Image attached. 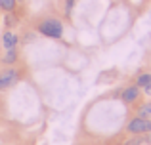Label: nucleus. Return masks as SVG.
Segmentation results:
<instances>
[{
	"instance_id": "8",
	"label": "nucleus",
	"mask_w": 151,
	"mask_h": 145,
	"mask_svg": "<svg viewBox=\"0 0 151 145\" xmlns=\"http://www.w3.org/2000/svg\"><path fill=\"white\" fill-rule=\"evenodd\" d=\"M138 116H142V119H147V120H151V101H147V103H144L140 109H138Z\"/></svg>"
},
{
	"instance_id": "2",
	"label": "nucleus",
	"mask_w": 151,
	"mask_h": 145,
	"mask_svg": "<svg viewBox=\"0 0 151 145\" xmlns=\"http://www.w3.org/2000/svg\"><path fill=\"white\" fill-rule=\"evenodd\" d=\"M126 130H128L132 136H144V134H149V132H151V120L142 119V116H134V119L128 122Z\"/></svg>"
},
{
	"instance_id": "6",
	"label": "nucleus",
	"mask_w": 151,
	"mask_h": 145,
	"mask_svg": "<svg viewBox=\"0 0 151 145\" xmlns=\"http://www.w3.org/2000/svg\"><path fill=\"white\" fill-rule=\"evenodd\" d=\"M17 59H19L17 48H10V50H6V54L2 56V63H4V65H14Z\"/></svg>"
},
{
	"instance_id": "3",
	"label": "nucleus",
	"mask_w": 151,
	"mask_h": 145,
	"mask_svg": "<svg viewBox=\"0 0 151 145\" xmlns=\"http://www.w3.org/2000/svg\"><path fill=\"white\" fill-rule=\"evenodd\" d=\"M19 76L21 74H19L17 69H4V71H0V90H6L10 86H14L19 80Z\"/></svg>"
},
{
	"instance_id": "7",
	"label": "nucleus",
	"mask_w": 151,
	"mask_h": 145,
	"mask_svg": "<svg viewBox=\"0 0 151 145\" xmlns=\"http://www.w3.org/2000/svg\"><path fill=\"white\" fill-rule=\"evenodd\" d=\"M147 84H151V73L138 74V78H136V86H138V88H145Z\"/></svg>"
},
{
	"instance_id": "5",
	"label": "nucleus",
	"mask_w": 151,
	"mask_h": 145,
	"mask_svg": "<svg viewBox=\"0 0 151 145\" xmlns=\"http://www.w3.org/2000/svg\"><path fill=\"white\" fill-rule=\"evenodd\" d=\"M17 42H19V36L14 33V31H6V33L2 34V46H4L6 50L17 48Z\"/></svg>"
},
{
	"instance_id": "9",
	"label": "nucleus",
	"mask_w": 151,
	"mask_h": 145,
	"mask_svg": "<svg viewBox=\"0 0 151 145\" xmlns=\"http://www.w3.org/2000/svg\"><path fill=\"white\" fill-rule=\"evenodd\" d=\"M0 8L4 11H14L17 8V0H0Z\"/></svg>"
},
{
	"instance_id": "10",
	"label": "nucleus",
	"mask_w": 151,
	"mask_h": 145,
	"mask_svg": "<svg viewBox=\"0 0 151 145\" xmlns=\"http://www.w3.org/2000/svg\"><path fill=\"white\" fill-rule=\"evenodd\" d=\"M75 2L77 0H65V15H71V11L75 8Z\"/></svg>"
},
{
	"instance_id": "1",
	"label": "nucleus",
	"mask_w": 151,
	"mask_h": 145,
	"mask_svg": "<svg viewBox=\"0 0 151 145\" xmlns=\"http://www.w3.org/2000/svg\"><path fill=\"white\" fill-rule=\"evenodd\" d=\"M38 33L44 34L46 38H59L63 34V23L55 17L42 19V21L38 23Z\"/></svg>"
},
{
	"instance_id": "13",
	"label": "nucleus",
	"mask_w": 151,
	"mask_h": 145,
	"mask_svg": "<svg viewBox=\"0 0 151 145\" xmlns=\"http://www.w3.org/2000/svg\"><path fill=\"white\" fill-rule=\"evenodd\" d=\"M147 143H151V132L147 134Z\"/></svg>"
},
{
	"instance_id": "11",
	"label": "nucleus",
	"mask_w": 151,
	"mask_h": 145,
	"mask_svg": "<svg viewBox=\"0 0 151 145\" xmlns=\"http://www.w3.org/2000/svg\"><path fill=\"white\" fill-rule=\"evenodd\" d=\"M6 14H8V15H6V25H8V27H14V25H15V17H12V15H10L12 11H6Z\"/></svg>"
},
{
	"instance_id": "4",
	"label": "nucleus",
	"mask_w": 151,
	"mask_h": 145,
	"mask_svg": "<svg viewBox=\"0 0 151 145\" xmlns=\"http://www.w3.org/2000/svg\"><path fill=\"white\" fill-rule=\"evenodd\" d=\"M122 101H124V103H134V101L138 99V97H140V88H138V86H128V88H124L122 90Z\"/></svg>"
},
{
	"instance_id": "12",
	"label": "nucleus",
	"mask_w": 151,
	"mask_h": 145,
	"mask_svg": "<svg viewBox=\"0 0 151 145\" xmlns=\"http://www.w3.org/2000/svg\"><path fill=\"white\" fill-rule=\"evenodd\" d=\"M144 90H145V94H149V96H151V84H147V86H145Z\"/></svg>"
}]
</instances>
